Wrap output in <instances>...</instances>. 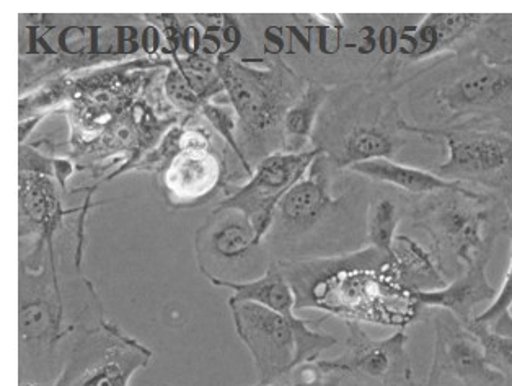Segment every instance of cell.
<instances>
[{
    "instance_id": "obj_1",
    "label": "cell",
    "mask_w": 512,
    "mask_h": 386,
    "mask_svg": "<svg viewBox=\"0 0 512 386\" xmlns=\"http://www.w3.org/2000/svg\"><path fill=\"white\" fill-rule=\"evenodd\" d=\"M372 185L318 155L274 211L263 238L273 261L330 258L366 248Z\"/></svg>"
},
{
    "instance_id": "obj_2",
    "label": "cell",
    "mask_w": 512,
    "mask_h": 386,
    "mask_svg": "<svg viewBox=\"0 0 512 386\" xmlns=\"http://www.w3.org/2000/svg\"><path fill=\"white\" fill-rule=\"evenodd\" d=\"M403 92L408 131L415 136L454 128L512 132V62L460 51L421 67Z\"/></svg>"
},
{
    "instance_id": "obj_3",
    "label": "cell",
    "mask_w": 512,
    "mask_h": 386,
    "mask_svg": "<svg viewBox=\"0 0 512 386\" xmlns=\"http://www.w3.org/2000/svg\"><path fill=\"white\" fill-rule=\"evenodd\" d=\"M296 295V310H322L354 323L405 328L420 316L400 284L392 255L366 246L330 258L276 261Z\"/></svg>"
},
{
    "instance_id": "obj_4",
    "label": "cell",
    "mask_w": 512,
    "mask_h": 386,
    "mask_svg": "<svg viewBox=\"0 0 512 386\" xmlns=\"http://www.w3.org/2000/svg\"><path fill=\"white\" fill-rule=\"evenodd\" d=\"M413 137L395 93L366 80L333 85L315 123L312 149L349 170L376 158L393 160Z\"/></svg>"
},
{
    "instance_id": "obj_5",
    "label": "cell",
    "mask_w": 512,
    "mask_h": 386,
    "mask_svg": "<svg viewBox=\"0 0 512 386\" xmlns=\"http://www.w3.org/2000/svg\"><path fill=\"white\" fill-rule=\"evenodd\" d=\"M217 72L235 111L240 152L255 170L263 158L283 152L284 119L309 80L281 59L255 67L229 53L217 58Z\"/></svg>"
},
{
    "instance_id": "obj_6",
    "label": "cell",
    "mask_w": 512,
    "mask_h": 386,
    "mask_svg": "<svg viewBox=\"0 0 512 386\" xmlns=\"http://www.w3.org/2000/svg\"><path fill=\"white\" fill-rule=\"evenodd\" d=\"M410 217L433 240L434 258L444 272L449 259L460 274L490 259L499 230L506 229L508 206L467 186L418 196L410 201ZM446 276V274H444Z\"/></svg>"
},
{
    "instance_id": "obj_7",
    "label": "cell",
    "mask_w": 512,
    "mask_h": 386,
    "mask_svg": "<svg viewBox=\"0 0 512 386\" xmlns=\"http://www.w3.org/2000/svg\"><path fill=\"white\" fill-rule=\"evenodd\" d=\"M18 370L20 386H41V380L58 378L62 341L87 326L67 320L66 292L62 289L56 259H46L38 271L20 266L18 284Z\"/></svg>"
},
{
    "instance_id": "obj_8",
    "label": "cell",
    "mask_w": 512,
    "mask_h": 386,
    "mask_svg": "<svg viewBox=\"0 0 512 386\" xmlns=\"http://www.w3.org/2000/svg\"><path fill=\"white\" fill-rule=\"evenodd\" d=\"M173 59L149 58L115 62L74 77L71 98L62 108L71 129V160L84 154L144 95Z\"/></svg>"
},
{
    "instance_id": "obj_9",
    "label": "cell",
    "mask_w": 512,
    "mask_h": 386,
    "mask_svg": "<svg viewBox=\"0 0 512 386\" xmlns=\"http://www.w3.org/2000/svg\"><path fill=\"white\" fill-rule=\"evenodd\" d=\"M229 308L237 336L255 364L256 386L279 382L338 343L333 334L323 333L309 321L299 316L291 320L260 303L230 297Z\"/></svg>"
},
{
    "instance_id": "obj_10",
    "label": "cell",
    "mask_w": 512,
    "mask_h": 386,
    "mask_svg": "<svg viewBox=\"0 0 512 386\" xmlns=\"http://www.w3.org/2000/svg\"><path fill=\"white\" fill-rule=\"evenodd\" d=\"M229 152L232 150L203 116H186L181 121L180 149L159 173L168 206L185 209L203 206L217 193L229 196L240 186L230 168Z\"/></svg>"
},
{
    "instance_id": "obj_11",
    "label": "cell",
    "mask_w": 512,
    "mask_h": 386,
    "mask_svg": "<svg viewBox=\"0 0 512 386\" xmlns=\"http://www.w3.org/2000/svg\"><path fill=\"white\" fill-rule=\"evenodd\" d=\"M441 141L446 158L429 168L444 180L488 194L508 206L512 199V132L498 128H454L426 132Z\"/></svg>"
},
{
    "instance_id": "obj_12",
    "label": "cell",
    "mask_w": 512,
    "mask_h": 386,
    "mask_svg": "<svg viewBox=\"0 0 512 386\" xmlns=\"http://www.w3.org/2000/svg\"><path fill=\"white\" fill-rule=\"evenodd\" d=\"M196 263L212 286L247 284L274 263L252 220L239 209L216 206L195 235Z\"/></svg>"
},
{
    "instance_id": "obj_13",
    "label": "cell",
    "mask_w": 512,
    "mask_h": 386,
    "mask_svg": "<svg viewBox=\"0 0 512 386\" xmlns=\"http://www.w3.org/2000/svg\"><path fill=\"white\" fill-rule=\"evenodd\" d=\"M151 359V349L115 323L100 320L72 339L53 386H129Z\"/></svg>"
},
{
    "instance_id": "obj_14",
    "label": "cell",
    "mask_w": 512,
    "mask_h": 386,
    "mask_svg": "<svg viewBox=\"0 0 512 386\" xmlns=\"http://www.w3.org/2000/svg\"><path fill=\"white\" fill-rule=\"evenodd\" d=\"M58 178L49 173L18 170V237L30 240L28 253L20 255V266L38 271L49 255H56V237L64 217Z\"/></svg>"
},
{
    "instance_id": "obj_15",
    "label": "cell",
    "mask_w": 512,
    "mask_h": 386,
    "mask_svg": "<svg viewBox=\"0 0 512 386\" xmlns=\"http://www.w3.org/2000/svg\"><path fill=\"white\" fill-rule=\"evenodd\" d=\"M318 155L320 152L312 149L302 154L278 152L263 158L253 170L250 180L232 189L229 196L222 199L217 206L242 211L252 220L258 237L263 240L270 230L279 202L309 172L310 165Z\"/></svg>"
},
{
    "instance_id": "obj_16",
    "label": "cell",
    "mask_w": 512,
    "mask_h": 386,
    "mask_svg": "<svg viewBox=\"0 0 512 386\" xmlns=\"http://www.w3.org/2000/svg\"><path fill=\"white\" fill-rule=\"evenodd\" d=\"M434 356L429 385L459 383L462 386H504L508 377L486 359L477 334L451 313L434 316Z\"/></svg>"
},
{
    "instance_id": "obj_17",
    "label": "cell",
    "mask_w": 512,
    "mask_h": 386,
    "mask_svg": "<svg viewBox=\"0 0 512 386\" xmlns=\"http://www.w3.org/2000/svg\"><path fill=\"white\" fill-rule=\"evenodd\" d=\"M345 323L348 328L345 351L336 359H318L323 369L358 380H374L385 386H395V382H405L411 377L408 336L403 329L390 338L372 339L359 323Z\"/></svg>"
},
{
    "instance_id": "obj_18",
    "label": "cell",
    "mask_w": 512,
    "mask_h": 386,
    "mask_svg": "<svg viewBox=\"0 0 512 386\" xmlns=\"http://www.w3.org/2000/svg\"><path fill=\"white\" fill-rule=\"evenodd\" d=\"M490 259H482L472 264L457 276L455 281L449 282L446 287L431 292H413L416 303L421 310L433 308L451 313L465 326L472 325L477 318V308L490 305L496 299L498 290L491 286L486 266Z\"/></svg>"
},
{
    "instance_id": "obj_19",
    "label": "cell",
    "mask_w": 512,
    "mask_h": 386,
    "mask_svg": "<svg viewBox=\"0 0 512 386\" xmlns=\"http://www.w3.org/2000/svg\"><path fill=\"white\" fill-rule=\"evenodd\" d=\"M351 172L364 176L367 180L390 186V188L410 194V196H428V194L460 188L459 183L447 181L434 175L431 170L408 167L390 158H376L369 162L358 163L349 168Z\"/></svg>"
},
{
    "instance_id": "obj_20",
    "label": "cell",
    "mask_w": 512,
    "mask_h": 386,
    "mask_svg": "<svg viewBox=\"0 0 512 386\" xmlns=\"http://www.w3.org/2000/svg\"><path fill=\"white\" fill-rule=\"evenodd\" d=\"M392 256L398 281L410 292H431L449 284L433 253L408 235H397Z\"/></svg>"
},
{
    "instance_id": "obj_21",
    "label": "cell",
    "mask_w": 512,
    "mask_h": 386,
    "mask_svg": "<svg viewBox=\"0 0 512 386\" xmlns=\"http://www.w3.org/2000/svg\"><path fill=\"white\" fill-rule=\"evenodd\" d=\"M332 87L309 80L301 97L287 111L284 119V149L287 154L312 150V134Z\"/></svg>"
},
{
    "instance_id": "obj_22",
    "label": "cell",
    "mask_w": 512,
    "mask_h": 386,
    "mask_svg": "<svg viewBox=\"0 0 512 386\" xmlns=\"http://www.w3.org/2000/svg\"><path fill=\"white\" fill-rule=\"evenodd\" d=\"M227 289L232 290V297L237 300H248V302L260 303L263 307L270 308L273 312L286 318H297L296 295L292 292L286 276L274 261L270 269L258 277L255 281L247 284H234Z\"/></svg>"
},
{
    "instance_id": "obj_23",
    "label": "cell",
    "mask_w": 512,
    "mask_h": 386,
    "mask_svg": "<svg viewBox=\"0 0 512 386\" xmlns=\"http://www.w3.org/2000/svg\"><path fill=\"white\" fill-rule=\"evenodd\" d=\"M402 222V206L395 199V191L374 189L367 207V246L392 255V245L397 238L398 225Z\"/></svg>"
},
{
    "instance_id": "obj_24",
    "label": "cell",
    "mask_w": 512,
    "mask_h": 386,
    "mask_svg": "<svg viewBox=\"0 0 512 386\" xmlns=\"http://www.w3.org/2000/svg\"><path fill=\"white\" fill-rule=\"evenodd\" d=\"M162 85H164L168 105L172 106L173 110L178 111L185 118L186 116L199 115L204 101L201 100L193 85L190 84L185 72L181 71L180 67L175 66V62L165 74Z\"/></svg>"
},
{
    "instance_id": "obj_25",
    "label": "cell",
    "mask_w": 512,
    "mask_h": 386,
    "mask_svg": "<svg viewBox=\"0 0 512 386\" xmlns=\"http://www.w3.org/2000/svg\"><path fill=\"white\" fill-rule=\"evenodd\" d=\"M468 328L480 339L488 362L508 377L512 373V338L495 333L488 326L478 323H472Z\"/></svg>"
},
{
    "instance_id": "obj_26",
    "label": "cell",
    "mask_w": 512,
    "mask_h": 386,
    "mask_svg": "<svg viewBox=\"0 0 512 386\" xmlns=\"http://www.w3.org/2000/svg\"><path fill=\"white\" fill-rule=\"evenodd\" d=\"M348 378L345 373L323 369L322 365L318 364V360H315L292 370L279 382L266 386H346L345 382Z\"/></svg>"
},
{
    "instance_id": "obj_27",
    "label": "cell",
    "mask_w": 512,
    "mask_h": 386,
    "mask_svg": "<svg viewBox=\"0 0 512 386\" xmlns=\"http://www.w3.org/2000/svg\"><path fill=\"white\" fill-rule=\"evenodd\" d=\"M512 308V242H511V255H509V266L504 276L503 284L499 287L496 299L483 310L480 315L475 318L473 323L478 325H491L493 321L498 320L499 316L504 313L511 312Z\"/></svg>"
},
{
    "instance_id": "obj_28",
    "label": "cell",
    "mask_w": 512,
    "mask_h": 386,
    "mask_svg": "<svg viewBox=\"0 0 512 386\" xmlns=\"http://www.w3.org/2000/svg\"><path fill=\"white\" fill-rule=\"evenodd\" d=\"M506 230L512 232V211L509 212L508 222H506Z\"/></svg>"
}]
</instances>
